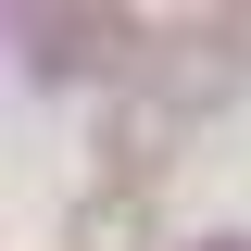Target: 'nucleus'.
Returning a JSON list of instances; mask_svg holds the SVG:
<instances>
[{
    "label": "nucleus",
    "instance_id": "f257e3e1",
    "mask_svg": "<svg viewBox=\"0 0 251 251\" xmlns=\"http://www.w3.org/2000/svg\"><path fill=\"white\" fill-rule=\"evenodd\" d=\"M75 251H151V201L138 188H100L88 214H75Z\"/></svg>",
    "mask_w": 251,
    "mask_h": 251
},
{
    "label": "nucleus",
    "instance_id": "f03ea898",
    "mask_svg": "<svg viewBox=\"0 0 251 251\" xmlns=\"http://www.w3.org/2000/svg\"><path fill=\"white\" fill-rule=\"evenodd\" d=\"M38 50H50L63 75H75V63H126V50H138V38H126L113 13H75V25H63V13H50V25H38Z\"/></svg>",
    "mask_w": 251,
    "mask_h": 251
}]
</instances>
